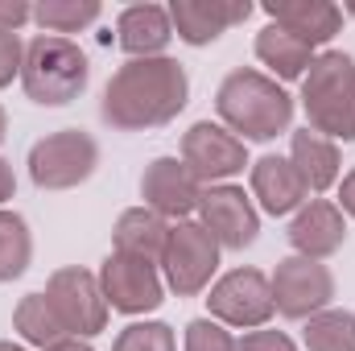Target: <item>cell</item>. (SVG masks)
Masks as SVG:
<instances>
[{"label": "cell", "instance_id": "25", "mask_svg": "<svg viewBox=\"0 0 355 351\" xmlns=\"http://www.w3.org/2000/svg\"><path fill=\"white\" fill-rule=\"evenodd\" d=\"M302 348L306 351H355V314L352 310H322L302 323Z\"/></svg>", "mask_w": 355, "mask_h": 351}, {"label": "cell", "instance_id": "29", "mask_svg": "<svg viewBox=\"0 0 355 351\" xmlns=\"http://www.w3.org/2000/svg\"><path fill=\"white\" fill-rule=\"evenodd\" d=\"M240 351H302L285 331H277V327H257V331H244L240 339Z\"/></svg>", "mask_w": 355, "mask_h": 351}, {"label": "cell", "instance_id": "20", "mask_svg": "<svg viewBox=\"0 0 355 351\" xmlns=\"http://www.w3.org/2000/svg\"><path fill=\"white\" fill-rule=\"evenodd\" d=\"M166 240H170V219H162V215L149 211V207H128V211H120V219H116V228H112V252L149 261V264H157V268H162Z\"/></svg>", "mask_w": 355, "mask_h": 351}, {"label": "cell", "instance_id": "33", "mask_svg": "<svg viewBox=\"0 0 355 351\" xmlns=\"http://www.w3.org/2000/svg\"><path fill=\"white\" fill-rule=\"evenodd\" d=\"M46 351H95V348H91L87 339H71V335H67V339H58L54 348H46Z\"/></svg>", "mask_w": 355, "mask_h": 351}, {"label": "cell", "instance_id": "12", "mask_svg": "<svg viewBox=\"0 0 355 351\" xmlns=\"http://www.w3.org/2000/svg\"><path fill=\"white\" fill-rule=\"evenodd\" d=\"M99 289H103L107 306L116 314H128V318L153 314L166 302L162 268L149 261H137V257H120V252L103 257V264H99Z\"/></svg>", "mask_w": 355, "mask_h": 351}, {"label": "cell", "instance_id": "13", "mask_svg": "<svg viewBox=\"0 0 355 351\" xmlns=\"http://www.w3.org/2000/svg\"><path fill=\"white\" fill-rule=\"evenodd\" d=\"M141 207H149V211H157L162 219H190L194 211H198V198H202V182L190 174V166L182 162V157H170V153H162V157H153L145 170H141Z\"/></svg>", "mask_w": 355, "mask_h": 351}, {"label": "cell", "instance_id": "30", "mask_svg": "<svg viewBox=\"0 0 355 351\" xmlns=\"http://www.w3.org/2000/svg\"><path fill=\"white\" fill-rule=\"evenodd\" d=\"M33 21V4L25 0H0V33H21Z\"/></svg>", "mask_w": 355, "mask_h": 351}, {"label": "cell", "instance_id": "24", "mask_svg": "<svg viewBox=\"0 0 355 351\" xmlns=\"http://www.w3.org/2000/svg\"><path fill=\"white\" fill-rule=\"evenodd\" d=\"M29 264H33V232L25 215L0 207V285L25 277Z\"/></svg>", "mask_w": 355, "mask_h": 351}, {"label": "cell", "instance_id": "9", "mask_svg": "<svg viewBox=\"0 0 355 351\" xmlns=\"http://www.w3.org/2000/svg\"><path fill=\"white\" fill-rule=\"evenodd\" d=\"M272 314H277V306H272L268 273L252 268V264L215 277V285L207 289V318L223 323L227 331H257V327H268Z\"/></svg>", "mask_w": 355, "mask_h": 351}, {"label": "cell", "instance_id": "26", "mask_svg": "<svg viewBox=\"0 0 355 351\" xmlns=\"http://www.w3.org/2000/svg\"><path fill=\"white\" fill-rule=\"evenodd\" d=\"M112 351H178V335H174L170 323L137 318V323H128V327L116 335Z\"/></svg>", "mask_w": 355, "mask_h": 351}, {"label": "cell", "instance_id": "17", "mask_svg": "<svg viewBox=\"0 0 355 351\" xmlns=\"http://www.w3.org/2000/svg\"><path fill=\"white\" fill-rule=\"evenodd\" d=\"M174 42V21L166 4H124L116 12V46L128 58H162Z\"/></svg>", "mask_w": 355, "mask_h": 351}, {"label": "cell", "instance_id": "3", "mask_svg": "<svg viewBox=\"0 0 355 351\" xmlns=\"http://www.w3.org/2000/svg\"><path fill=\"white\" fill-rule=\"evenodd\" d=\"M306 128L335 145L355 141V58L347 50H318L302 79Z\"/></svg>", "mask_w": 355, "mask_h": 351}, {"label": "cell", "instance_id": "31", "mask_svg": "<svg viewBox=\"0 0 355 351\" xmlns=\"http://www.w3.org/2000/svg\"><path fill=\"white\" fill-rule=\"evenodd\" d=\"M335 207H339V211L355 223V166L339 178V198H335Z\"/></svg>", "mask_w": 355, "mask_h": 351}, {"label": "cell", "instance_id": "22", "mask_svg": "<svg viewBox=\"0 0 355 351\" xmlns=\"http://www.w3.org/2000/svg\"><path fill=\"white\" fill-rule=\"evenodd\" d=\"M12 331L21 335L25 348H42V351L54 348L58 339H67V331H62V323H58L46 293H25L12 306Z\"/></svg>", "mask_w": 355, "mask_h": 351}, {"label": "cell", "instance_id": "10", "mask_svg": "<svg viewBox=\"0 0 355 351\" xmlns=\"http://www.w3.org/2000/svg\"><path fill=\"white\" fill-rule=\"evenodd\" d=\"M178 157L190 166V174L198 178L202 186H223V182L240 178L252 166L248 162V145L232 128H223L219 120H194L182 132Z\"/></svg>", "mask_w": 355, "mask_h": 351}, {"label": "cell", "instance_id": "7", "mask_svg": "<svg viewBox=\"0 0 355 351\" xmlns=\"http://www.w3.org/2000/svg\"><path fill=\"white\" fill-rule=\"evenodd\" d=\"M42 293L50 298V306H54V314H58V323L71 339H95L107 327L112 306L99 289V273H91L83 264L54 268Z\"/></svg>", "mask_w": 355, "mask_h": 351}, {"label": "cell", "instance_id": "36", "mask_svg": "<svg viewBox=\"0 0 355 351\" xmlns=\"http://www.w3.org/2000/svg\"><path fill=\"white\" fill-rule=\"evenodd\" d=\"M343 17H355V4H343Z\"/></svg>", "mask_w": 355, "mask_h": 351}, {"label": "cell", "instance_id": "23", "mask_svg": "<svg viewBox=\"0 0 355 351\" xmlns=\"http://www.w3.org/2000/svg\"><path fill=\"white\" fill-rule=\"evenodd\" d=\"M99 17H103L99 0H42V4H33V25H42V33H54V37L83 33Z\"/></svg>", "mask_w": 355, "mask_h": 351}, {"label": "cell", "instance_id": "11", "mask_svg": "<svg viewBox=\"0 0 355 351\" xmlns=\"http://www.w3.org/2000/svg\"><path fill=\"white\" fill-rule=\"evenodd\" d=\"M194 215L215 236V244L227 248V252H244L261 236V211H257L252 194L244 186H236V182L202 186V198H198V211Z\"/></svg>", "mask_w": 355, "mask_h": 351}, {"label": "cell", "instance_id": "16", "mask_svg": "<svg viewBox=\"0 0 355 351\" xmlns=\"http://www.w3.org/2000/svg\"><path fill=\"white\" fill-rule=\"evenodd\" d=\"M248 194H252L257 211H265V215H293L310 198L306 182L289 166V157H277V153H265L248 166Z\"/></svg>", "mask_w": 355, "mask_h": 351}, {"label": "cell", "instance_id": "34", "mask_svg": "<svg viewBox=\"0 0 355 351\" xmlns=\"http://www.w3.org/2000/svg\"><path fill=\"white\" fill-rule=\"evenodd\" d=\"M0 351H29L25 343H12V339H0Z\"/></svg>", "mask_w": 355, "mask_h": 351}, {"label": "cell", "instance_id": "1", "mask_svg": "<svg viewBox=\"0 0 355 351\" xmlns=\"http://www.w3.org/2000/svg\"><path fill=\"white\" fill-rule=\"evenodd\" d=\"M190 103V75L186 67L162 54V58H128L112 71L99 95V120L116 132H149L166 128Z\"/></svg>", "mask_w": 355, "mask_h": 351}, {"label": "cell", "instance_id": "19", "mask_svg": "<svg viewBox=\"0 0 355 351\" xmlns=\"http://www.w3.org/2000/svg\"><path fill=\"white\" fill-rule=\"evenodd\" d=\"M289 166L297 170V178L306 182L310 194H327L343 178V153L322 132L297 128V132H289Z\"/></svg>", "mask_w": 355, "mask_h": 351}, {"label": "cell", "instance_id": "14", "mask_svg": "<svg viewBox=\"0 0 355 351\" xmlns=\"http://www.w3.org/2000/svg\"><path fill=\"white\" fill-rule=\"evenodd\" d=\"M166 8H170L178 42L202 50V46L219 42L227 29L244 25L257 4H248V0H170Z\"/></svg>", "mask_w": 355, "mask_h": 351}, {"label": "cell", "instance_id": "5", "mask_svg": "<svg viewBox=\"0 0 355 351\" xmlns=\"http://www.w3.org/2000/svg\"><path fill=\"white\" fill-rule=\"evenodd\" d=\"M29 182L37 190H75L99 170V141L87 128H58L29 145Z\"/></svg>", "mask_w": 355, "mask_h": 351}, {"label": "cell", "instance_id": "27", "mask_svg": "<svg viewBox=\"0 0 355 351\" xmlns=\"http://www.w3.org/2000/svg\"><path fill=\"white\" fill-rule=\"evenodd\" d=\"M182 351H240L236 335L215 318H190L182 331Z\"/></svg>", "mask_w": 355, "mask_h": 351}, {"label": "cell", "instance_id": "6", "mask_svg": "<svg viewBox=\"0 0 355 351\" xmlns=\"http://www.w3.org/2000/svg\"><path fill=\"white\" fill-rule=\"evenodd\" d=\"M223 248L198 219H178L170 223V240L162 252V281L178 298H198L215 285Z\"/></svg>", "mask_w": 355, "mask_h": 351}, {"label": "cell", "instance_id": "15", "mask_svg": "<svg viewBox=\"0 0 355 351\" xmlns=\"http://www.w3.org/2000/svg\"><path fill=\"white\" fill-rule=\"evenodd\" d=\"M289 248L310 261H327L347 244V215L335 207V198H306L302 211L289 215Z\"/></svg>", "mask_w": 355, "mask_h": 351}, {"label": "cell", "instance_id": "2", "mask_svg": "<svg viewBox=\"0 0 355 351\" xmlns=\"http://www.w3.org/2000/svg\"><path fill=\"white\" fill-rule=\"evenodd\" d=\"M293 95L285 91V83L268 79L257 67H236L223 75V83L215 87V112L219 124L232 128L244 145L257 141L268 145L285 132H293Z\"/></svg>", "mask_w": 355, "mask_h": 351}, {"label": "cell", "instance_id": "4", "mask_svg": "<svg viewBox=\"0 0 355 351\" xmlns=\"http://www.w3.org/2000/svg\"><path fill=\"white\" fill-rule=\"evenodd\" d=\"M91 83V58L75 37L37 33L25 42L21 62V91L37 108H67L75 103Z\"/></svg>", "mask_w": 355, "mask_h": 351}, {"label": "cell", "instance_id": "32", "mask_svg": "<svg viewBox=\"0 0 355 351\" xmlns=\"http://www.w3.org/2000/svg\"><path fill=\"white\" fill-rule=\"evenodd\" d=\"M12 194H17V174H12V162H4V157H0V207H4Z\"/></svg>", "mask_w": 355, "mask_h": 351}, {"label": "cell", "instance_id": "18", "mask_svg": "<svg viewBox=\"0 0 355 351\" xmlns=\"http://www.w3.org/2000/svg\"><path fill=\"white\" fill-rule=\"evenodd\" d=\"M265 12L272 25L289 29L293 37L310 42L314 50L335 42V33L343 29V8L331 0H268Z\"/></svg>", "mask_w": 355, "mask_h": 351}, {"label": "cell", "instance_id": "8", "mask_svg": "<svg viewBox=\"0 0 355 351\" xmlns=\"http://www.w3.org/2000/svg\"><path fill=\"white\" fill-rule=\"evenodd\" d=\"M268 285H272L277 314L289 323H306V318L335 306V273L327 261H310V257L289 252L268 273Z\"/></svg>", "mask_w": 355, "mask_h": 351}, {"label": "cell", "instance_id": "35", "mask_svg": "<svg viewBox=\"0 0 355 351\" xmlns=\"http://www.w3.org/2000/svg\"><path fill=\"white\" fill-rule=\"evenodd\" d=\"M4 137H8V112L0 108V141H4Z\"/></svg>", "mask_w": 355, "mask_h": 351}, {"label": "cell", "instance_id": "21", "mask_svg": "<svg viewBox=\"0 0 355 351\" xmlns=\"http://www.w3.org/2000/svg\"><path fill=\"white\" fill-rule=\"evenodd\" d=\"M314 54H318V50H314L310 42L293 37L289 29L272 25V21L257 33V58H261L265 75L277 79V83H302L306 71H310V62H314Z\"/></svg>", "mask_w": 355, "mask_h": 351}, {"label": "cell", "instance_id": "28", "mask_svg": "<svg viewBox=\"0 0 355 351\" xmlns=\"http://www.w3.org/2000/svg\"><path fill=\"white\" fill-rule=\"evenodd\" d=\"M21 62H25L21 33H0V91L12 87V79H21Z\"/></svg>", "mask_w": 355, "mask_h": 351}]
</instances>
